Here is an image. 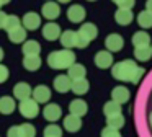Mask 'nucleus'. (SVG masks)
I'll return each mask as SVG.
<instances>
[{"label": "nucleus", "mask_w": 152, "mask_h": 137, "mask_svg": "<svg viewBox=\"0 0 152 137\" xmlns=\"http://www.w3.org/2000/svg\"><path fill=\"white\" fill-rule=\"evenodd\" d=\"M59 3H67V2H70V0H57Z\"/></svg>", "instance_id": "c03bdc74"}, {"label": "nucleus", "mask_w": 152, "mask_h": 137, "mask_svg": "<svg viewBox=\"0 0 152 137\" xmlns=\"http://www.w3.org/2000/svg\"><path fill=\"white\" fill-rule=\"evenodd\" d=\"M132 44H134V47H144V46H149L151 44V36H149L145 31L134 33V36H132Z\"/></svg>", "instance_id": "b1692460"}, {"label": "nucleus", "mask_w": 152, "mask_h": 137, "mask_svg": "<svg viewBox=\"0 0 152 137\" xmlns=\"http://www.w3.org/2000/svg\"><path fill=\"white\" fill-rule=\"evenodd\" d=\"M8 68L5 67V65H2L0 64V83H4V82H7V78H8Z\"/></svg>", "instance_id": "4c0bfd02"}, {"label": "nucleus", "mask_w": 152, "mask_h": 137, "mask_svg": "<svg viewBox=\"0 0 152 137\" xmlns=\"http://www.w3.org/2000/svg\"><path fill=\"white\" fill-rule=\"evenodd\" d=\"M31 95H33V100L36 103H48L51 100V90L46 85H38Z\"/></svg>", "instance_id": "9d476101"}, {"label": "nucleus", "mask_w": 152, "mask_h": 137, "mask_svg": "<svg viewBox=\"0 0 152 137\" xmlns=\"http://www.w3.org/2000/svg\"><path fill=\"white\" fill-rule=\"evenodd\" d=\"M21 137H36V129L33 124H21L20 126Z\"/></svg>", "instance_id": "473e14b6"}, {"label": "nucleus", "mask_w": 152, "mask_h": 137, "mask_svg": "<svg viewBox=\"0 0 152 137\" xmlns=\"http://www.w3.org/2000/svg\"><path fill=\"white\" fill-rule=\"evenodd\" d=\"M115 20H116V23H118V25H121V26H128L129 23H131L132 20H134V15H132L131 10L118 8V10H116V13H115Z\"/></svg>", "instance_id": "dca6fc26"}, {"label": "nucleus", "mask_w": 152, "mask_h": 137, "mask_svg": "<svg viewBox=\"0 0 152 137\" xmlns=\"http://www.w3.org/2000/svg\"><path fill=\"white\" fill-rule=\"evenodd\" d=\"M137 23H139V26H142L144 29L152 28V13L147 12V10L141 12V13L137 15Z\"/></svg>", "instance_id": "cd10ccee"}, {"label": "nucleus", "mask_w": 152, "mask_h": 137, "mask_svg": "<svg viewBox=\"0 0 152 137\" xmlns=\"http://www.w3.org/2000/svg\"><path fill=\"white\" fill-rule=\"evenodd\" d=\"M152 55V49L151 46H144V47H134V57L137 59V60H149Z\"/></svg>", "instance_id": "bb28decb"}, {"label": "nucleus", "mask_w": 152, "mask_h": 137, "mask_svg": "<svg viewBox=\"0 0 152 137\" xmlns=\"http://www.w3.org/2000/svg\"><path fill=\"white\" fill-rule=\"evenodd\" d=\"M23 67L30 72H34L41 67V57L39 55H25L23 57Z\"/></svg>", "instance_id": "412c9836"}, {"label": "nucleus", "mask_w": 152, "mask_h": 137, "mask_svg": "<svg viewBox=\"0 0 152 137\" xmlns=\"http://www.w3.org/2000/svg\"><path fill=\"white\" fill-rule=\"evenodd\" d=\"M106 124L108 127H113V129H121L124 126V116L123 114H115V116H108L106 117Z\"/></svg>", "instance_id": "c85d7f7f"}, {"label": "nucleus", "mask_w": 152, "mask_h": 137, "mask_svg": "<svg viewBox=\"0 0 152 137\" xmlns=\"http://www.w3.org/2000/svg\"><path fill=\"white\" fill-rule=\"evenodd\" d=\"M67 18L72 23H80L85 18V8L82 5H72L67 10Z\"/></svg>", "instance_id": "ddd939ff"}, {"label": "nucleus", "mask_w": 152, "mask_h": 137, "mask_svg": "<svg viewBox=\"0 0 152 137\" xmlns=\"http://www.w3.org/2000/svg\"><path fill=\"white\" fill-rule=\"evenodd\" d=\"M61 44L64 46V49H72L77 46V31L72 29H66L64 33H61Z\"/></svg>", "instance_id": "9b49d317"}, {"label": "nucleus", "mask_w": 152, "mask_h": 137, "mask_svg": "<svg viewBox=\"0 0 152 137\" xmlns=\"http://www.w3.org/2000/svg\"><path fill=\"white\" fill-rule=\"evenodd\" d=\"M90 44V41L87 38H83L80 33H77V46L75 47H80V49H83V47H87V46Z\"/></svg>", "instance_id": "c9c22d12"}, {"label": "nucleus", "mask_w": 152, "mask_h": 137, "mask_svg": "<svg viewBox=\"0 0 152 137\" xmlns=\"http://www.w3.org/2000/svg\"><path fill=\"white\" fill-rule=\"evenodd\" d=\"M41 12H43L44 18L51 20V21H53V20H56L57 16L61 15V8H59V5H57L56 2H46L43 5V10H41Z\"/></svg>", "instance_id": "f8f14e48"}, {"label": "nucleus", "mask_w": 152, "mask_h": 137, "mask_svg": "<svg viewBox=\"0 0 152 137\" xmlns=\"http://www.w3.org/2000/svg\"><path fill=\"white\" fill-rule=\"evenodd\" d=\"M77 33H80V34H82L83 38H87L88 41H92V39L96 38V34H98V29H96V26L93 25V23H83Z\"/></svg>", "instance_id": "aec40b11"}, {"label": "nucleus", "mask_w": 152, "mask_h": 137, "mask_svg": "<svg viewBox=\"0 0 152 137\" xmlns=\"http://www.w3.org/2000/svg\"><path fill=\"white\" fill-rule=\"evenodd\" d=\"M21 51H23L25 55H39L41 46H39V42H38V41L30 39V41H25V42H23V47H21Z\"/></svg>", "instance_id": "4be33fe9"}, {"label": "nucleus", "mask_w": 152, "mask_h": 137, "mask_svg": "<svg viewBox=\"0 0 152 137\" xmlns=\"http://www.w3.org/2000/svg\"><path fill=\"white\" fill-rule=\"evenodd\" d=\"M44 137H62V129L56 124H49L44 129Z\"/></svg>", "instance_id": "2f4dec72"}, {"label": "nucleus", "mask_w": 152, "mask_h": 137, "mask_svg": "<svg viewBox=\"0 0 152 137\" xmlns=\"http://www.w3.org/2000/svg\"><path fill=\"white\" fill-rule=\"evenodd\" d=\"M31 93H33V88L28 83H25V82H20V83H17L13 87V95H15V98L20 100V101L28 100V98L31 96Z\"/></svg>", "instance_id": "6e6552de"}, {"label": "nucleus", "mask_w": 152, "mask_h": 137, "mask_svg": "<svg viewBox=\"0 0 152 137\" xmlns=\"http://www.w3.org/2000/svg\"><path fill=\"white\" fill-rule=\"evenodd\" d=\"M48 64L51 68H69L70 65L75 64V54L70 49H62V51H54L48 55Z\"/></svg>", "instance_id": "f03ea898"}, {"label": "nucleus", "mask_w": 152, "mask_h": 137, "mask_svg": "<svg viewBox=\"0 0 152 137\" xmlns=\"http://www.w3.org/2000/svg\"><path fill=\"white\" fill-rule=\"evenodd\" d=\"M8 38H10V41L15 42V44L25 42V39H26V29H25L23 26H18V28H15L13 31L8 33Z\"/></svg>", "instance_id": "393cba45"}, {"label": "nucleus", "mask_w": 152, "mask_h": 137, "mask_svg": "<svg viewBox=\"0 0 152 137\" xmlns=\"http://www.w3.org/2000/svg\"><path fill=\"white\" fill-rule=\"evenodd\" d=\"M18 109H20L21 116H23V117H28V119H33V117H36L38 113H39V106H38V103L33 100V98L23 100V101L20 103V106H18Z\"/></svg>", "instance_id": "7ed1b4c3"}, {"label": "nucleus", "mask_w": 152, "mask_h": 137, "mask_svg": "<svg viewBox=\"0 0 152 137\" xmlns=\"http://www.w3.org/2000/svg\"><path fill=\"white\" fill-rule=\"evenodd\" d=\"M151 49H152V46H151Z\"/></svg>", "instance_id": "de8ad7c7"}, {"label": "nucleus", "mask_w": 152, "mask_h": 137, "mask_svg": "<svg viewBox=\"0 0 152 137\" xmlns=\"http://www.w3.org/2000/svg\"><path fill=\"white\" fill-rule=\"evenodd\" d=\"M88 88H90V83L85 80V78H82V80L72 82V87H70V90H72L75 95H85L87 91H88Z\"/></svg>", "instance_id": "a878e982"}, {"label": "nucleus", "mask_w": 152, "mask_h": 137, "mask_svg": "<svg viewBox=\"0 0 152 137\" xmlns=\"http://www.w3.org/2000/svg\"><path fill=\"white\" fill-rule=\"evenodd\" d=\"M145 10L152 13V0H147V2H145Z\"/></svg>", "instance_id": "ea45409f"}, {"label": "nucleus", "mask_w": 152, "mask_h": 137, "mask_svg": "<svg viewBox=\"0 0 152 137\" xmlns=\"http://www.w3.org/2000/svg\"><path fill=\"white\" fill-rule=\"evenodd\" d=\"M7 3H10V0H0V5H7Z\"/></svg>", "instance_id": "a19ab883"}, {"label": "nucleus", "mask_w": 152, "mask_h": 137, "mask_svg": "<svg viewBox=\"0 0 152 137\" xmlns=\"http://www.w3.org/2000/svg\"><path fill=\"white\" fill-rule=\"evenodd\" d=\"M102 137H121V134H119V130H116V129H113V127L106 126L105 129L102 130Z\"/></svg>", "instance_id": "f704fd0d"}, {"label": "nucleus", "mask_w": 152, "mask_h": 137, "mask_svg": "<svg viewBox=\"0 0 152 137\" xmlns=\"http://www.w3.org/2000/svg\"><path fill=\"white\" fill-rule=\"evenodd\" d=\"M70 87H72V80L67 75H57L54 78V90L59 91V93H67Z\"/></svg>", "instance_id": "2eb2a0df"}, {"label": "nucleus", "mask_w": 152, "mask_h": 137, "mask_svg": "<svg viewBox=\"0 0 152 137\" xmlns=\"http://www.w3.org/2000/svg\"><path fill=\"white\" fill-rule=\"evenodd\" d=\"M15 111V100L12 96H0V113L12 114Z\"/></svg>", "instance_id": "5701e85b"}, {"label": "nucleus", "mask_w": 152, "mask_h": 137, "mask_svg": "<svg viewBox=\"0 0 152 137\" xmlns=\"http://www.w3.org/2000/svg\"><path fill=\"white\" fill-rule=\"evenodd\" d=\"M43 36L48 41H56L57 38H61V26L56 23L49 21L43 26Z\"/></svg>", "instance_id": "0eeeda50"}, {"label": "nucleus", "mask_w": 152, "mask_h": 137, "mask_svg": "<svg viewBox=\"0 0 152 137\" xmlns=\"http://www.w3.org/2000/svg\"><path fill=\"white\" fill-rule=\"evenodd\" d=\"M103 113H105V116H115V114H121V104L115 103V101H108V103L103 106Z\"/></svg>", "instance_id": "c756f323"}, {"label": "nucleus", "mask_w": 152, "mask_h": 137, "mask_svg": "<svg viewBox=\"0 0 152 137\" xmlns=\"http://www.w3.org/2000/svg\"><path fill=\"white\" fill-rule=\"evenodd\" d=\"M88 2H95V0H88Z\"/></svg>", "instance_id": "a18cd8bd"}, {"label": "nucleus", "mask_w": 152, "mask_h": 137, "mask_svg": "<svg viewBox=\"0 0 152 137\" xmlns=\"http://www.w3.org/2000/svg\"><path fill=\"white\" fill-rule=\"evenodd\" d=\"M18 26H21V20L18 18L17 15H7L4 29H7V33H10V31H13L15 28H18Z\"/></svg>", "instance_id": "7c9ffc66"}, {"label": "nucleus", "mask_w": 152, "mask_h": 137, "mask_svg": "<svg viewBox=\"0 0 152 137\" xmlns=\"http://www.w3.org/2000/svg\"><path fill=\"white\" fill-rule=\"evenodd\" d=\"M113 2H115L116 5L119 7V8H126V10H131L132 7H134L136 0H113Z\"/></svg>", "instance_id": "72a5a7b5"}, {"label": "nucleus", "mask_w": 152, "mask_h": 137, "mask_svg": "<svg viewBox=\"0 0 152 137\" xmlns=\"http://www.w3.org/2000/svg\"><path fill=\"white\" fill-rule=\"evenodd\" d=\"M64 127H66L69 132H77V130H80V127H82V119L74 116V114H69V116L64 117Z\"/></svg>", "instance_id": "6ab92c4d"}, {"label": "nucleus", "mask_w": 152, "mask_h": 137, "mask_svg": "<svg viewBox=\"0 0 152 137\" xmlns=\"http://www.w3.org/2000/svg\"><path fill=\"white\" fill-rule=\"evenodd\" d=\"M2 59H4V49L0 47V62H2Z\"/></svg>", "instance_id": "79ce46f5"}, {"label": "nucleus", "mask_w": 152, "mask_h": 137, "mask_svg": "<svg viewBox=\"0 0 152 137\" xmlns=\"http://www.w3.org/2000/svg\"><path fill=\"white\" fill-rule=\"evenodd\" d=\"M69 111H70V114H74V116L82 117V116L87 114L88 106H87V103L83 100H74V101H70V104H69Z\"/></svg>", "instance_id": "4468645a"}, {"label": "nucleus", "mask_w": 152, "mask_h": 137, "mask_svg": "<svg viewBox=\"0 0 152 137\" xmlns=\"http://www.w3.org/2000/svg\"><path fill=\"white\" fill-rule=\"evenodd\" d=\"M0 8H2V5H0Z\"/></svg>", "instance_id": "49530a36"}, {"label": "nucleus", "mask_w": 152, "mask_h": 137, "mask_svg": "<svg viewBox=\"0 0 152 137\" xmlns=\"http://www.w3.org/2000/svg\"><path fill=\"white\" fill-rule=\"evenodd\" d=\"M39 25H41V16L38 15V13H34V12L25 13V16L21 18V26H23L25 29H28V31L38 29Z\"/></svg>", "instance_id": "20e7f679"}, {"label": "nucleus", "mask_w": 152, "mask_h": 137, "mask_svg": "<svg viewBox=\"0 0 152 137\" xmlns=\"http://www.w3.org/2000/svg\"><path fill=\"white\" fill-rule=\"evenodd\" d=\"M7 137H21V130L20 126H12L7 132Z\"/></svg>", "instance_id": "e433bc0d"}, {"label": "nucleus", "mask_w": 152, "mask_h": 137, "mask_svg": "<svg viewBox=\"0 0 152 137\" xmlns=\"http://www.w3.org/2000/svg\"><path fill=\"white\" fill-rule=\"evenodd\" d=\"M5 20H7V13H5V12H0V29L4 28Z\"/></svg>", "instance_id": "58836bf2"}, {"label": "nucleus", "mask_w": 152, "mask_h": 137, "mask_svg": "<svg viewBox=\"0 0 152 137\" xmlns=\"http://www.w3.org/2000/svg\"><path fill=\"white\" fill-rule=\"evenodd\" d=\"M149 124H151V127H152V113L149 114Z\"/></svg>", "instance_id": "37998d69"}, {"label": "nucleus", "mask_w": 152, "mask_h": 137, "mask_svg": "<svg viewBox=\"0 0 152 137\" xmlns=\"http://www.w3.org/2000/svg\"><path fill=\"white\" fill-rule=\"evenodd\" d=\"M113 64V54L110 51H100L95 55V65L98 68H108Z\"/></svg>", "instance_id": "1a4fd4ad"}, {"label": "nucleus", "mask_w": 152, "mask_h": 137, "mask_svg": "<svg viewBox=\"0 0 152 137\" xmlns=\"http://www.w3.org/2000/svg\"><path fill=\"white\" fill-rule=\"evenodd\" d=\"M111 98H113L115 103L123 104V103H126V101L129 100V90L126 87H115L113 91H111Z\"/></svg>", "instance_id": "a211bd4d"}, {"label": "nucleus", "mask_w": 152, "mask_h": 137, "mask_svg": "<svg viewBox=\"0 0 152 137\" xmlns=\"http://www.w3.org/2000/svg\"><path fill=\"white\" fill-rule=\"evenodd\" d=\"M85 74H87V70H85V67H83L82 64H74V65H70V67L67 68V77H69L72 82L85 78Z\"/></svg>", "instance_id": "f3484780"}, {"label": "nucleus", "mask_w": 152, "mask_h": 137, "mask_svg": "<svg viewBox=\"0 0 152 137\" xmlns=\"http://www.w3.org/2000/svg\"><path fill=\"white\" fill-rule=\"evenodd\" d=\"M43 116L46 117L48 121H51V122H54V121H57L61 116H62V109H61L59 104L56 103H49L44 106L43 109Z\"/></svg>", "instance_id": "39448f33"}, {"label": "nucleus", "mask_w": 152, "mask_h": 137, "mask_svg": "<svg viewBox=\"0 0 152 137\" xmlns=\"http://www.w3.org/2000/svg\"><path fill=\"white\" fill-rule=\"evenodd\" d=\"M105 46H106V49H108L110 52H118V51H121V49H123L124 41H123V38L119 34L113 33V34H110L108 38L105 39Z\"/></svg>", "instance_id": "423d86ee"}, {"label": "nucleus", "mask_w": 152, "mask_h": 137, "mask_svg": "<svg viewBox=\"0 0 152 137\" xmlns=\"http://www.w3.org/2000/svg\"><path fill=\"white\" fill-rule=\"evenodd\" d=\"M111 74L116 80L129 82V83H139V80L144 77L145 70L142 67H139L134 60L126 59V60H119L113 65Z\"/></svg>", "instance_id": "f257e3e1"}]
</instances>
